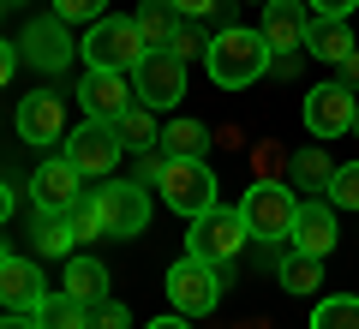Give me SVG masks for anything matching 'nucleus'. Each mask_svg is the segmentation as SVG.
Wrapping results in <instances>:
<instances>
[{
  "label": "nucleus",
  "instance_id": "nucleus-1",
  "mask_svg": "<svg viewBox=\"0 0 359 329\" xmlns=\"http://www.w3.org/2000/svg\"><path fill=\"white\" fill-rule=\"evenodd\" d=\"M269 60H276V48L264 42V30H245V25L216 30L210 48H204V72H210V84H222V90H252L257 78L269 72Z\"/></svg>",
  "mask_w": 359,
  "mask_h": 329
},
{
  "label": "nucleus",
  "instance_id": "nucleus-2",
  "mask_svg": "<svg viewBox=\"0 0 359 329\" xmlns=\"http://www.w3.org/2000/svg\"><path fill=\"white\" fill-rule=\"evenodd\" d=\"M78 54L90 60V72H138V60L150 54V42L138 36V18H96V25H84V42H78Z\"/></svg>",
  "mask_w": 359,
  "mask_h": 329
},
{
  "label": "nucleus",
  "instance_id": "nucleus-3",
  "mask_svg": "<svg viewBox=\"0 0 359 329\" xmlns=\"http://www.w3.org/2000/svg\"><path fill=\"white\" fill-rule=\"evenodd\" d=\"M240 210V222H245V234L252 240H287L294 234V215H299V198H294V186H282V180H252L245 186V198L233 203Z\"/></svg>",
  "mask_w": 359,
  "mask_h": 329
},
{
  "label": "nucleus",
  "instance_id": "nucleus-4",
  "mask_svg": "<svg viewBox=\"0 0 359 329\" xmlns=\"http://www.w3.org/2000/svg\"><path fill=\"white\" fill-rule=\"evenodd\" d=\"M156 192H162V203L174 215H186V222L204 215V210H216V174L204 168V156H168Z\"/></svg>",
  "mask_w": 359,
  "mask_h": 329
},
{
  "label": "nucleus",
  "instance_id": "nucleus-5",
  "mask_svg": "<svg viewBox=\"0 0 359 329\" xmlns=\"http://www.w3.org/2000/svg\"><path fill=\"white\" fill-rule=\"evenodd\" d=\"M60 156H66V162H72L84 180H108V174L120 168V156H126V144H120L114 120H84V126L66 132Z\"/></svg>",
  "mask_w": 359,
  "mask_h": 329
},
{
  "label": "nucleus",
  "instance_id": "nucleus-6",
  "mask_svg": "<svg viewBox=\"0 0 359 329\" xmlns=\"http://www.w3.org/2000/svg\"><path fill=\"white\" fill-rule=\"evenodd\" d=\"M168 305H174L180 317H210L222 305V276H216V264H204V257H180L174 269H168Z\"/></svg>",
  "mask_w": 359,
  "mask_h": 329
},
{
  "label": "nucleus",
  "instance_id": "nucleus-7",
  "mask_svg": "<svg viewBox=\"0 0 359 329\" xmlns=\"http://www.w3.org/2000/svg\"><path fill=\"white\" fill-rule=\"evenodd\" d=\"M245 240H252V234H245V222H240V210H204V215H192V234H186V252L192 257H204V264H233V257L245 252Z\"/></svg>",
  "mask_w": 359,
  "mask_h": 329
},
{
  "label": "nucleus",
  "instance_id": "nucleus-8",
  "mask_svg": "<svg viewBox=\"0 0 359 329\" xmlns=\"http://www.w3.org/2000/svg\"><path fill=\"white\" fill-rule=\"evenodd\" d=\"M132 84H138L144 108L168 114V108H180V96H186V60H180L174 48H150L138 60V72H132Z\"/></svg>",
  "mask_w": 359,
  "mask_h": 329
},
{
  "label": "nucleus",
  "instance_id": "nucleus-9",
  "mask_svg": "<svg viewBox=\"0 0 359 329\" xmlns=\"http://www.w3.org/2000/svg\"><path fill=\"white\" fill-rule=\"evenodd\" d=\"M96 203H102L108 215V240H138L144 228H150V192L138 186V180H102V192H96Z\"/></svg>",
  "mask_w": 359,
  "mask_h": 329
},
{
  "label": "nucleus",
  "instance_id": "nucleus-10",
  "mask_svg": "<svg viewBox=\"0 0 359 329\" xmlns=\"http://www.w3.org/2000/svg\"><path fill=\"white\" fill-rule=\"evenodd\" d=\"M353 108H359V96L341 84V78L311 84L306 102H299V114H306V132H311V138H341V132H353Z\"/></svg>",
  "mask_w": 359,
  "mask_h": 329
},
{
  "label": "nucleus",
  "instance_id": "nucleus-11",
  "mask_svg": "<svg viewBox=\"0 0 359 329\" xmlns=\"http://www.w3.org/2000/svg\"><path fill=\"white\" fill-rule=\"evenodd\" d=\"M18 138L25 144H66V96L60 90H36V96L18 102V114H13Z\"/></svg>",
  "mask_w": 359,
  "mask_h": 329
},
{
  "label": "nucleus",
  "instance_id": "nucleus-12",
  "mask_svg": "<svg viewBox=\"0 0 359 329\" xmlns=\"http://www.w3.org/2000/svg\"><path fill=\"white\" fill-rule=\"evenodd\" d=\"M335 215H341V210H335L330 198H311V203H299L287 246H294V252H306V257H330V252H335V240H341V222H335Z\"/></svg>",
  "mask_w": 359,
  "mask_h": 329
},
{
  "label": "nucleus",
  "instance_id": "nucleus-13",
  "mask_svg": "<svg viewBox=\"0 0 359 329\" xmlns=\"http://www.w3.org/2000/svg\"><path fill=\"white\" fill-rule=\"evenodd\" d=\"M311 25H318V13H311L306 0H269L257 30H264V42L276 54H299V48H306V36H311Z\"/></svg>",
  "mask_w": 359,
  "mask_h": 329
},
{
  "label": "nucleus",
  "instance_id": "nucleus-14",
  "mask_svg": "<svg viewBox=\"0 0 359 329\" xmlns=\"http://www.w3.org/2000/svg\"><path fill=\"white\" fill-rule=\"evenodd\" d=\"M42 300H48V281H42V269L30 264V257H0V305L6 311H25V317H36L42 311Z\"/></svg>",
  "mask_w": 359,
  "mask_h": 329
},
{
  "label": "nucleus",
  "instance_id": "nucleus-15",
  "mask_svg": "<svg viewBox=\"0 0 359 329\" xmlns=\"http://www.w3.org/2000/svg\"><path fill=\"white\" fill-rule=\"evenodd\" d=\"M78 102H84L90 120H120L138 102V84H132V72H90L78 84Z\"/></svg>",
  "mask_w": 359,
  "mask_h": 329
},
{
  "label": "nucleus",
  "instance_id": "nucleus-16",
  "mask_svg": "<svg viewBox=\"0 0 359 329\" xmlns=\"http://www.w3.org/2000/svg\"><path fill=\"white\" fill-rule=\"evenodd\" d=\"M18 48H25V60L36 66V72H66V60L78 54L72 42H66V25H60V18H36V25L25 30Z\"/></svg>",
  "mask_w": 359,
  "mask_h": 329
},
{
  "label": "nucleus",
  "instance_id": "nucleus-17",
  "mask_svg": "<svg viewBox=\"0 0 359 329\" xmlns=\"http://www.w3.org/2000/svg\"><path fill=\"white\" fill-rule=\"evenodd\" d=\"M30 198H36V210H66L72 198H84V174H78L72 162H42L36 174H30Z\"/></svg>",
  "mask_w": 359,
  "mask_h": 329
},
{
  "label": "nucleus",
  "instance_id": "nucleus-18",
  "mask_svg": "<svg viewBox=\"0 0 359 329\" xmlns=\"http://www.w3.org/2000/svg\"><path fill=\"white\" fill-rule=\"evenodd\" d=\"M66 293L84 305H102L108 300V264H96V257H66Z\"/></svg>",
  "mask_w": 359,
  "mask_h": 329
},
{
  "label": "nucleus",
  "instance_id": "nucleus-19",
  "mask_svg": "<svg viewBox=\"0 0 359 329\" xmlns=\"http://www.w3.org/2000/svg\"><path fill=\"white\" fill-rule=\"evenodd\" d=\"M306 48L318 54L323 66H341L359 42H353V30H347V18H318V25H311V36H306Z\"/></svg>",
  "mask_w": 359,
  "mask_h": 329
},
{
  "label": "nucleus",
  "instance_id": "nucleus-20",
  "mask_svg": "<svg viewBox=\"0 0 359 329\" xmlns=\"http://www.w3.org/2000/svg\"><path fill=\"white\" fill-rule=\"evenodd\" d=\"M36 252L42 257H72L78 252V240H72V228H66V210H36Z\"/></svg>",
  "mask_w": 359,
  "mask_h": 329
},
{
  "label": "nucleus",
  "instance_id": "nucleus-21",
  "mask_svg": "<svg viewBox=\"0 0 359 329\" xmlns=\"http://www.w3.org/2000/svg\"><path fill=\"white\" fill-rule=\"evenodd\" d=\"M66 228H72L78 246L84 240H108V215H102V203H96V192H84V198L66 203Z\"/></svg>",
  "mask_w": 359,
  "mask_h": 329
},
{
  "label": "nucleus",
  "instance_id": "nucleus-22",
  "mask_svg": "<svg viewBox=\"0 0 359 329\" xmlns=\"http://www.w3.org/2000/svg\"><path fill=\"white\" fill-rule=\"evenodd\" d=\"M36 323H42V329H90V305L72 300V293L60 288V293H48V300H42Z\"/></svg>",
  "mask_w": 359,
  "mask_h": 329
},
{
  "label": "nucleus",
  "instance_id": "nucleus-23",
  "mask_svg": "<svg viewBox=\"0 0 359 329\" xmlns=\"http://www.w3.org/2000/svg\"><path fill=\"white\" fill-rule=\"evenodd\" d=\"M174 30H180V13L168 6V0H144V6H138V36L150 42V48H168Z\"/></svg>",
  "mask_w": 359,
  "mask_h": 329
},
{
  "label": "nucleus",
  "instance_id": "nucleus-24",
  "mask_svg": "<svg viewBox=\"0 0 359 329\" xmlns=\"http://www.w3.org/2000/svg\"><path fill=\"white\" fill-rule=\"evenodd\" d=\"M114 132H120L126 150H150V144H162V132H156V108H144V102H132L126 114L114 120Z\"/></svg>",
  "mask_w": 359,
  "mask_h": 329
},
{
  "label": "nucleus",
  "instance_id": "nucleus-25",
  "mask_svg": "<svg viewBox=\"0 0 359 329\" xmlns=\"http://www.w3.org/2000/svg\"><path fill=\"white\" fill-rule=\"evenodd\" d=\"M204 144H210L204 120H168L162 126V156H204Z\"/></svg>",
  "mask_w": 359,
  "mask_h": 329
},
{
  "label": "nucleus",
  "instance_id": "nucleus-26",
  "mask_svg": "<svg viewBox=\"0 0 359 329\" xmlns=\"http://www.w3.org/2000/svg\"><path fill=\"white\" fill-rule=\"evenodd\" d=\"M330 174H335V162H330V150H323V144H306V150L294 156L299 192H323V186H330Z\"/></svg>",
  "mask_w": 359,
  "mask_h": 329
},
{
  "label": "nucleus",
  "instance_id": "nucleus-27",
  "mask_svg": "<svg viewBox=\"0 0 359 329\" xmlns=\"http://www.w3.org/2000/svg\"><path fill=\"white\" fill-rule=\"evenodd\" d=\"M282 288H287V293H318V288H323V257L294 252V257L282 264Z\"/></svg>",
  "mask_w": 359,
  "mask_h": 329
},
{
  "label": "nucleus",
  "instance_id": "nucleus-28",
  "mask_svg": "<svg viewBox=\"0 0 359 329\" xmlns=\"http://www.w3.org/2000/svg\"><path fill=\"white\" fill-rule=\"evenodd\" d=\"M311 329H359V300L353 293H335L311 311Z\"/></svg>",
  "mask_w": 359,
  "mask_h": 329
},
{
  "label": "nucleus",
  "instance_id": "nucleus-29",
  "mask_svg": "<svg viewBox=\"0 0 359 329\" xmlns=\"http://www.w3.org/2000/svg\"><path fill=\"white\" fill-rule=\"evenodd\" d=\"M323 198H330L335 210H359V162L335 168V174H330V186H323Z\"/></svg>",
  "mask_w": 359,
  "mask_h": 329
},
{
  "label": "nucleus",
  "instance_id": "nucleus-30",
  "mask_svg": "<svg viewBox=\"0 0 359 329\" xmlns=\"http://www.w3.org/2000/svg\"><path fill=\"white\" fill-rule=\"evenodd\" d=\"M54 18L60 25H96V18H108V0H54Z\"/></svg>",
  "mask_w": 359,
  "mask_h": 329
},
{
  "label": "nucleus",
  "instance_id": "nucleus-31",
  "mask_svg": "<svg viewBox=\"0 0 359 329\" xmlns=\"http://www.w3.org/2000/svg\"><path fill=\"white\" fill-rule=\"evenodd\" d=\"M168 48H174L180 60H198V54L210 48V42H204V30H198V18H180V30H174V42H168Z\"/></svg>",
  "mask_w": 359,
  "mask_h": 329
},
{
  "label": "nucleus",
  "instance_id": "nucleus-32",
  "mask_svg": "<svg viewBox=\"0 0 359 329\" xmlns=\"http://www.w3.org/2000/svg\"><path fill=\"white\" fill-rule=\"evenodd\" d=\"M90 329H132V311L120 300H102V305H90Z\"/></svg>",
  "mask_w": 359,
  "mask_h": 329
},
{
  "label": "nucleus",
  "instance_id": "nucleus-33",
  "mask_svg": "<svg viewBox=\"0 0 359 329\" xmlns=\"http://www.w3.org/2000/svg\"><path fill=\"white\" fill-rule=\"evenodd\" d=\"M287 168V150L282 144H257V180H276Z\"/></svg>",
  "mask_w": 359,
  "mask_h": 329
},
{
  "label": "nucleus",
  "instance_id": "nucleus-34",
  "mask_svg": "<svg viewBox=\"0 0 359 329\" xmlns=\"http://www.w3.org/2000/svg\"><path fill=\"white\" fill-rule=\"evenodd\" d=\"M168 6H174L180 18H216V6H222V0H168Z\"/></svg>",
  "mask_w": 359,
  "mask_h": 329
},
{
  "label": "nucleus",
  "instance_id": "nucleus-35",
  "mask_svg": "<svg viewBox=\"0 0 359 329\" xmlns=\"http://www.w3.org/2000/svg\"><path fill=\"white\" fill-rule=\"evenodd\" d=\"M306 6H311L318 18H353V6H359V0H306Z\"/></svg>",
  "mask_w": 359,
  "mask_h": 329
},
{
  "label": "nucleus",
  "instance_id": "nucleus-36",
  "mask_svg": "<svg viewBox=\"0 0 359 329\" xmlns=\"http://www.w3.org/2000/svg\"><path fill=\"white\" fill-rule=\"evenodd\" d=\"M18 60H25V54H18V48H13V42L0 36V90L13 84V72H18Z\"/></svg>",
  "mask_w": 359,
  "mask_h": 329
},
{
  "label": "nucleus",
  "instance_id": "nucleus-37",
  "mask_svg": "<svg viewBox=\"0 0 359 329\" xmlns=\"http://www.w3.org/2000/svg\"><path fill=\"white\" fill-rule=\"evenodd\" d=\"M335 72H341V84H347V90H353V96H359V48H353V54H347V60H341V66H335Z\"/></svg>",
  "mask_w": 359,
  "mask_h": 329
},
{
  "label": "nucleus",
  "instance_id": "nucleus-38",
  "mask_svg": "<svg viewBox=\"0 0 359 329\" xmlns=\"http://www.w3.org/2000/svg\"><path fill=\"white\" fill-rule=\"evenodd\" d=\"M0 329H42L36 317H25V311H0Z\"/></svg>",
  "mask_w": 359,
  "mask_h": 329
},
{
  "label": "nucleus",
  "instance_id": "nucleus-39",
  "mask_svg": "<svg viewBox=\"0 0 359 329\" xmlns=\"http://www.w3.org/2000/svg\"><path fill=\"white\" fill-rule=\"evenodd\" d=\"M6 222H13V186L0 180V228H6Z\"/></svg>",
  "mask_w": 359,
  "mask_h": 329
},
{
  "label": "nucleus",
  "instance_id": "nucleus-40",
  "mask_svg": "<svg viewBox=\"0 0 359 329\" xmlns=\"http://www.w3.org/2000/svg\"><path fill=\"white\" fill-rule=\"evenodd\" d=\"M144 329H192V323H186V317L174 311V317H156V323H144Z\"/></svg>",
  "mask_w": 359,
  "mask_h": 329
},
{
  "label": "nucleus",
  "instance_id": "nucleus-41",
  "mask_svg": "<svg viewBox=\"0 0 359 329\" xmlns=\"http://www.w3.org/2000/svg\"><path fill=\"white\" fill-rule=\"evenodd\" d=\"M353 132H359V108H353Z\"/></svg>",
  "mask_w": 359,
  "mask_h": 329
},
{
  "label": "nucleus",
  "instance_id": "nucleus-42",
  "mask_svg": "<svg viewBox=\"0 0 359 329\" xmlns=\"http://www.w3.org/2000/svg\"><path fill=\"white\" fill-rule=\"evenodd\" d=\"M0 13H6V0H0Z\"/></svg>",
  "mask_w": 359,
  "mask_h": 329
},
{
  "label": "nucleus",
  "instance_id": "nucleus-43",
  "mask_svg": "<svg viewBox=\"0 0 359 329\" xmlns=\"http://www.w3.org/2000/svg\"><path fill=\"white\" fill-rule=\"evenodd\" d=\"M0 257H6V246H0Z\"/></svg>",
  "mask_w": 359,
  "mask_h": 329
},
{
  "label": "nucleus",
  "instance_id": "nucleus-44",
  "mask_svg": "<svg viewBox=\"0 0 359 329\" xmlns=\"http://www.w3.org/2000/svg\"><path fill=\"white\" fill-rule=\"evenodd\" d=\"M257 6H269V0H257Z\"/></svg>",
  "mask_w": 359,
  "mask_h": 329
},
{
  "label": "nucleus",
  "instance_id": "nucleus-45",
  "mask_svg": "<svg viewBox=\"0 0 359 329\" xmlns=\"http://www.w3.org/2000/svg\"><path fill=\"white\" fill-rule=\"evenodd\" d=\"M0 311H6V305H0Z\"/></svg>",
  "mask_w": 359,
  "mask_h": 329
}]
</instances>
